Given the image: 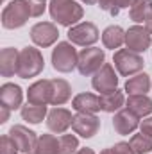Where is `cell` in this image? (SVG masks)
<instances>
[{
  "label": "cell",
  "instance_id": "obj_31",
  "mask_svg": "<svg viewBox=\"0 0 152 154\" xmlns=\"http://www.w3.org/2000/svg\"><path fill=\"white\" fill-rule=\"evenodd\" d=\"M27 4H29L32 18H38L45 13V2H41V0H27Z\"/></svg>",
  "mask_w": 152,
  "mask_h": 154
},
{
  "label": "cell",
  "instance_id": "obj_21",
  "mask_svg": "<svg viewBox=\"0 0 152 154\" xmlns=\"http://www.w3.org/2000/svg\"><path fill=\"white\" fill-rule=\"evenodd\" d=\"M129 16L136 23H145L152 16V0H132L129 7Z\"/></svg>",
  "mask_w": 152,
  "mask_h": 154
},
{
  "label": "cell",
  "instance_id": "obj_22",
  "mask_svg": "<svg viewBox=\"0 0 152 154\" xmlns=\"http://www.w3.org/2000/svg\"><path fill=\"white\" fill-rule=\"evenodd\" d=\"M102 43L106 48L118 50L123 43H125V31L120 25H109L104 32H102Z\"/></svg>",
  "mask_w": 152,
  "mask_h": 154
},
{
  "label": "cell",
  "instance_id": "obj_30",
  "mask_svg": "<svg viewBox=\"0 0 152 154\" xmlns=\"http://www.w3.org/2000/svg\"><path fill=\"white\" fill-rule=\"evenodd\" d=\"M100 154H136L132 151V147L129 145V142H118L114 147H108Z\"/></svg>",
  "mask_w": 152,
  "mask_h": 154
},
{
  "label": "cell",
  "instance_id": "obj_15",
  "mask_svg": "<svg viewBox=\"0 0 152 154\" xmlns=\"http://www.w3.org/2000/svg\"><path fill=\"white\" fill-rule=\"evenodd\" d=\"M52 79H41L36 81L34 84L29 86L27 90V100L31 104H52Z\"/></svg>",
  "mask_w": 152,
  "mask_h": 154
},
{
  "label": "cell",
  "instance_id": "obj_3",
  "mask_svg": "<svg viewBox=\"0 0 152 154\" xmlns=\"http://www.w3.org/2000/svg\"><path fill=\"white\" fill-rule=\"evenodd\" d=\"M79 63V52L75 50L74 43L70 41H59L56 48L52 50V66L54 70L61 74H68L74 68H77Z\"/></svg>",
  "mask_w": 152,
  "mask_h": 154
},
{
  "label": "cell",
  "instance_id": "obj_27",
  "mask_svg": "<svg viewBox=\"0 0 152 154\" xmlns=\"http://www.w3.org/2000/svg\"><path fill=\"white\" fill-rule=\"evenodd\" d=\"M129 145L132 147V151L136 154H149L152 152V136L145 133H136L131 136Z\"/></svg>",
  "mask_w": 152,
  "mask_h": 154
},
{
  "label": "cell",
  "instance_id": "obj_25",
  "mask_svg": "<svg viewBox=\"0 0 152 154\" xmlns=\"http://www.w3.org/2000/svg\"><path fill=\"white\" fill-rule=\"evenodd\" d=\"M123 104H125V97H123V91H120V90L108 93V95H100V109L106 113L118 111Z\"/></svg>",
  "mask_w": 152,
  "mask_h": 154
},
{
  "label": "cell",
  "instance_id": "obj_36",
  "mask_svg": "<svg viewBox=\"0 0 152 154\" xmlns=\"http://www.w3.org/2000/svg\"><path fill=\"white\" fill-rule=\"evenodd\" d=\"M81 2H84V4H99V0H81Z\"/></svg>",
  "mask_w": 152,
  "mask_h": 154
},
{
  "label": "cell",
  "instance_id": "obj_18",
  "mask_svg": "<svg viewBox=\"0 0 152 154\" xmlns=\"http://www.w3.org/2000/svg\"><path fill=\"white\" fill-rule=\"evenodd\" d=\"M18 61H20V52L13 47H5L0 52V74L2 77H13L18 74Z\"/></svg>",
  "mask_w": 152,
  "mask_h": 154
},
{
  "label": "cell",
  "instance_id": "obj_20",
  "mask_svg": "<svg viewBox=\"0 0 152 154\" xmlns=\"http://www.w3.org/2000/svg\"><path fill=\"white\" fill-rule=\"evenodd\" d=\"M125 108L136 116H147L152 113V99L147 95H129L125 100Z\"/></svg>",
  "mask_w": 152,
  "mask_h": 154
},
{
  "label": "cell",
  "instance_id": "obj_24",
  "mask_svg": "<svg viewBox=\"0 0 152 154\" xmlns=\"http://www.w3.org/2000/svg\"><path fill=\"white\" fill-rule=\"evenodd\" d=\"M52 106H61L70 100L72 97V88L65 79H52Z\"/></svg>",
  "mask_w": 152,
  "mask_h": 154
},
{
  "label": "cell",
  "instance_id": "obj_9",
  "mask_svg": "<svg viewBox=\"0 0 152 154\" xmlns=\"http://www.w3.org/2000/svg\"><path fill=\"white\" fill-rule=\"evenodd\" d=\"M91 86L95 91H99L100 95H108V93H113L118 88V75L114 72V66L109 63H104V66L93 75L91 79Z\"/></svg>",
  "mask_w": 152,
  "mask_h": 154
},
{
  "label": "cell",
  "instance_id": "obj_4",
  "mask_svg": "<svg viewBox=\"0 0 152 154\" xmlns=\"http://www.w3.org/2000/svg\"><path fill=\"white\" fill-rule=\"evenodd\" d=\"M31 16V9L27 0H13L2 11V27L4 29H20L27 23Z\"/></svg>",
  "mask_w": 152,
  "mask_h": 154
},
{
  "label": "cell",
  "instance_id": "obj_16",
  "mask_svg": "<svg viewBox=\"0 0 152 154\" xmlns=\"http://www.w3.org/2000/svg\"><path fill=\"white\" fill-rule=\"evenodd\" d=\"M22 100H23V91L18 84L14 82H4L0 86V104L13 109L22 108Z\"/></svg>",
  "mask_w": 152,
  "mask_h": 154
},
{
  "label": "cell",
  "instance_id": "obj_38",
  "mask_svg": "<svg viewBox=\"0 0 152 154\" xmlns=\"http://www.w3.org/2000/svg\"><path fill=\"white\" fill-rule=\"evenodd\" d=\"M27 154H31V152H27Z\"/></svg>",
  "mask_w": 152,
  "mask_h": 154
},
{
  "label": "cell",
  "instance_id": "obj_35",
  "mask_svg": "<svg viewBox=\"0 0 152 154\" xmlns=\"http://www.w3.org/2000/svg\"><path fill=\"white\" fill-rule=\"evenodd\" d=\"M75 154H95V152H93V151H91L90 147H84V149H79V151H77Z\"/></svg>",
  "mask_w": 152,
  "mask_h": 154
},
{
  "label": "cell",
  "instance_id": "obj_28",
  "mask_svg": "<svg viewBox=\"0 0 152 154\" xmlns=\"http://www.w3.org/2000/svg\"><path fill=\"white\" fill-rule=\"evenodd\" d=\"M132 0H99V7L106 13H109L111 16H116L122 9L131 7Z\"/></svg>",
  "mask_w": 152,
  "mask_h": 154
},
{
  "label": "cell",
  "instance_id": "obj_26",
  "mask_svg": "<svg viewBox=\"0 0 152 154\" xmlns=\"http://www.w3.org/2000/svg\"><path fill=\"white\" fill-rule=\"evenodd\" d=\"M20 113H22V118L25 122H29V124H39L45 116L48 115L47 113V106H43V104H31V102H27V106H22Z\"/></svg>",
  "mask_w": 152,
  "mask_h": 154
},
{
  "label": "cell",
  "instance_id": "obj_34",
  "mask_svg": "<svg viewBox=\"0 0 152 154\" xmlns=\"http://www.w3.org/2000/svg\"><path fill=\"white\" fill-rule=\"evenodd\" d=\"M145 29L149 31V34L152 36V16L149 18V20H147V22H145Z\"/></svg>",
  "mask_w": 152,
  "mask_h": 154
},
{
  "label": "cell",
  "instance_id": "obj_12",
  "mask_svg": "<svg viewBox=\"0 0 152 154\" xmlns=\"http://www.w3.org/2000/svg\"><path fill=\"white\" fill-rule=\"evenodd\" d=\"M150 38L152 36L149 34V31H147L145 27H141V25H132V27H129V31L125 32V45H127L129 50L141 54V52H145V50L152 45Z\"/></svg>",
  "mask_w": 152,
  "mask_h": 154
},
{
  "label": "cell",
  "instance_id": "obj_17",
  "mask_svg": "<svg viewBox=\"0 0 152 154\" xmlns=\"http://www.w3.org/2000/svg\"><path fill=\"white\" fill-rule=\"evenodd\" d=\"M140 125V116H136L132 111L120 109L113 118V127L118 134H132Z\"/></svg>",
  "mask_w": 152,
  "mask_h": 154
},
{
  "label": "cell",
  "instance_id": "obj_2",
  "mask_svg": "<svg viewBox=\"0 0 152 154\" xmlns=\"http://www.w3.org/2000/svg\"><path fill=\"white\" fill-rule=\"evenodd\" d=\"M50 16L56 23L63 27H74L79 20H82V5H79L75 0H50L48 4Z\"/></svg>",
  "mask_w": 152,
  "mask_h": 154
},
{
  "label": "cell",
  "instance_id": "obj_10",
  "mask_svg": "<svg viewBox=\"0 0 152 154\" xmlns=\"http://www.w3.org/2000/svg\"><path fill=\"white\" fill-rule=\"evenodd\" d=\"M72 129L82 138H93L100 129V118L95 113H77L72 120Z\"/></svg>",
  "mask_w": 152,
  "mask_h": 154
},
{
  "label": "cell",
  "instance_id": "obj_39",
  "mask_svg": "<svg viewBox=\"0 0 152 154\" xmlns=\"http://www.w3.org/2000/svg\"><path fill=\"white\" fill-rule=\"evenodd\" d=\"M4 2H5V0H4Z\"/></svg>",
  "mask_w": 152,
  "mask_h": 154
},
{
  "label": "cell",
  "instance_id": "obj_32",
  "mask_svg": "<svg viewBox=\"0 0 152 154\" xmlns=\"http://www.w3.org/2000/svg\"><path fill=\"white\" fill-rule=\"evenodd\" d=\"M140 127H141V133H145V134L152 136V116L145 118V120L140 124Z\"/></svg>",
  "mask_w": 152,
  "mask_h": 154
},
{
  "label": "cell",
  "instance_id": "obj_23",
  "mask_svg": "<svg viewBox=\"0 0 152 154\" xmlns=\"http://www.w3.org/2000/svg\"><path fill=\"white\" fill-rule=\"evenodd\" d=\"M149 90H150V77L145 72L134 77H129L125 82V91L129 95H147Z\"/></svg>",
  "mask_w": 152,
  "mask_h": 154
},
{
  "label": "cell",
  "instance_id": "obj_1",
  "mask_svg": "<svg viewBox=\"0 0 152 154\" xmlns=\"http://www.w3.org/2000/svg\"><path fill=\"white\" fill-rule=\"evenodd\" d=\"M79 151V140L74 134H41L34 154H72Z\"/></svg>",
  "mask_w": 152,
  "mask_h": 154
},
{
  "label": "cell",
  "instance_id": "obj_7",
  "mask_svg": "<svg viewBox=\"0 0 152 154\" xmlns=\"http://www.w3.org/2000/svg\"><path fill=\"white\" fill-rule=\"evenodd\" d=\"M106 61V52L99 47H86L79 52V63L77 70L81 75H95Z\"/></svg>",
  "mask_w": 152,
  "mask_h": 154
},
{
  "label": "cell",
  "instance_id": "obj_29",
  "mask_svg": "<svg viewBox=\"0 0 152 154\" xmlns=\"http://www.w3.org/2000/svg\"><path fill=\"white\" fill-rule=\"evenodd\" d=\"M0 154H18V147L9 134H4L0 138Z\"/></svg>",
  "mask_w": 152,
  "mask_h": 154
},
{
  "label": "cell",
  "instance_id": "obj_11",
  "mask_svg": "<svg viewBox=\"0 0 152 154\" xmlns=\"http://www.w3.org/2000/svg\"><path fill=\"white\" fill-rule=\"evenodd\" d=\"M57 38H59V31L50 22H38L31 29V39L41 48H47V47L54 45L57 41Z\"/></svg>",
  "mask_w": 152,
  "mask_h": 154
},
{
  "label": "cell",
  "instance_id": "obj_14",
  "mask_svg": "<svg viewBox=\"0 0 152 154\" xmlns=\"http://www.w3.org/2000/svg\"><path fill=\"white\" fill-rule=\"evenodd\" d=\"M9 136H11L13 142L16 143L18 151H22V152H25V154L31 152V151H34V147H36V143H38L36 133L31 131V129L25 127V125H13V127L9 129Z\"/></svg>",
  "mask_w": 152,
  "mask_h": 154
},
{
  "label": "cell",
  "instance_id": "obj_5",
  "mask_svg": "<svg viewBox=\"0 0 152 154\" xmlns=\"http://www.w3.org/2000/svg\"><path fill=\"white\" fill-rule=\"evenodd\" d=\"M113 63L116 72L123 77H131L132 74H138L145 66V61H143L141 54L132 52L129 48H118L113 56Z\"/></svg>",
  "mask_w": 152,
  "mask_h": 154
},
{
  "label": "cell",
  "instance_id": "obj_6",
  "mask_svg": "<svg viewBox=\"0 0 152 154\" xmlns=\"http://www.w3.org/2000/svg\"><path fill=\"white\" fill-rule=\"evenodd\" d=\"M45 68L43 56L38 48L34 47H25L20 50V61H18V74L16 75L22 79L36 77Z\"/></svg>",
  "mask_w": 152,
  "mask_h": 154
},
{
  "label": "cell",
  "instance_id": "obj_33",
  "mask_svg": "<svg viewBox=\"0 0 152 154\" xmlns=\"http://www.w3.org/2000/svg\"><path fill=\"white\" fill-rule=\"evenodd\" d=\"M9 113H11V109H9V108H5V106H0V124H5V122H7Z\"/></svg>",
  "mask_w": 152,
  "mask_h": 154
},
{
  "label": "cell",
  "instance_id": "obj_19",
  "mask_svg": "<svg viewBox=\"0 0 152 154\" xmlns=\"http://www.w3.org/2000/svg\"><path fill=\"white\" fill-rule=\"evenodd\" d=\"M72 108L77 113H97L100 109V97L93 93H79L72 100Z\"/></svg>",
  "mask_w": 152,
  "mask_h": 154
},
{
  "label": "cell",
  "instance_id": "obj_13",
  "mask_svg": "<svg viewBox=\"0 0 152 154\" xmlns=\"http://www.w3.org/2000/svg\"><path fill=\"white\" fill-rule=\"evenodd\" d=\"M72 120H74V116L68 109L56 106L47 115V127H48V131H52L56 134H65L68 131V127H72Z\"/></svg>",
  "mask_w": 152,
  "mask_h": 154
},
{
  "label": "cell",
  "instance_id": "obj_8",
  "mask_svg": "<svg viewBox=\"0 0 152 154\" xmlns=\"http://www.w3.org/2000/svg\"><path fill=\"white\" fill-rule=\"evenodd\" d=\"M99 29L91 22H81L68 31V39L70 43L79 45V47H91L95 41H99Z\"/></svg>",
  "mask_w": 152,
  "mask_h": 154
},
{
  "label": "cell",
  "instance_id": "obj_37",
  "mask_svg": "<svg viewBox=\"0 0 152 154\" xmlns=\"http://www.w3.org/2000/svg\"><path fill=\"white\" fill-rule=\"evenodd\" d=\"M41 2H45V0H41Z\"/></svg>",
  "mask_w": 152,
  "mask_h": 154
}]
</instances>
